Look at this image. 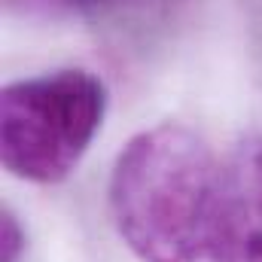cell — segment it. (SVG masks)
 <instances>
[{"label":"cell","instance_id":"obj_1","mask_svg":"<svg viewBox=\"0 0 262 262\" xmlns=\"http://www.w3.org/2000/svg\"><path fill=\"white\" fill-rule=\"evenodd\" d=\"M107 195L113 226L140 262H223V165L186 125L134 134Z\"/></svg>","mask_w":262,"mask_h":262},{"label":"cell","instance_id":"obj_2","mask_svg":"<svg viewBox=\"0 0 262 262\" xmlns=\"http://www.w3.org/2000/svg\"><path fill=\"white\" fill-rule=\"evenodd\" d=\"M107 85L79 67L9 82L0 95V159L28 183H58L104 125Z\"/></svg>","mask_w":262,"mask_h":262},{"label":"cell","instance_id":"obj_3","mask_svg":"<svg viewBox=\"0 0 262 262\" xmlns=\"http://www.w3.org/2000/svg\"><path fill=\"white\" fill-rule=\"evenodd\" d=\"M223 262H262V134L241 137L223 165Z\"/></svg>","mask_w":262,"mask_h":262},{"label":"cell","instance_id":"obj_4","mask_svg":"<svg viewBox=\"0 0 262 262\" xmlns=\"http://www.w3.org/2000/svg\"><path fill=\"white\" fill-rule=\"evenodd\" d=\"M119 0H6V6L18 15L34 18H52V15H79V12H98Z\"/></svg>","mask_w":262,"mask_h":262},{"label":"cell","instance_id":"obj_5","mask_svg":"<svg viewBox=\"0 0 262 262\" xmlns=\"http://www.w3.org/2000/svg\"><path fill=\"white\" fill-rule=\"evenodd\" d=\"M25 250V229L12 210H3L0 216V262H15Z\"/></svg>","mask_w":262,"mask_h":262}]
</instances>
